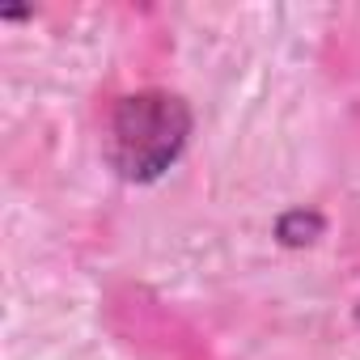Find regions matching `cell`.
<instances>
[{
    "instance_id": "6da1fadb",
    "label": "cell",
    "mask_w": 360,
    "mask_h": 360,
    "mask_svg": "<svg viewBox=\"0 0 360 360\" xmlns=\"http://www.w3.org/2000/svg\"><path fill=\"white\" fill-rule=\"evenodd\" d=\"M187 136H191V110L183 106V98L144 89L119 102L110 119V157L119 174L148 183L178 161Z\"/></svg>"
}]
</instances>
